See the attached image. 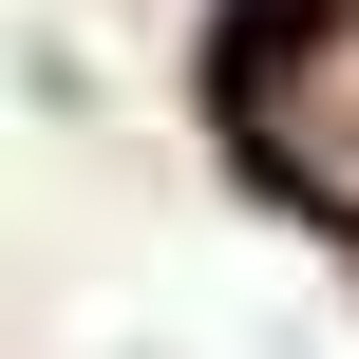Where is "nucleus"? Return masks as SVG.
I'll return each instance as SVG.
<instances>
[{"label": "nucleus", "mask_w": 359, "mask_h": 359, "mask_svg": "<svg viewBox=\"0 0 359 359\" xmlns=\"http://www.w3.org/2000/svg\"><path fill=\"white\" fill-rule=\"evenodd\" d=\"M246 151H265L303 208L359 227V0H284V19L246 38Z\"/></svg>", "instance_id": "1"}]
</instances>
